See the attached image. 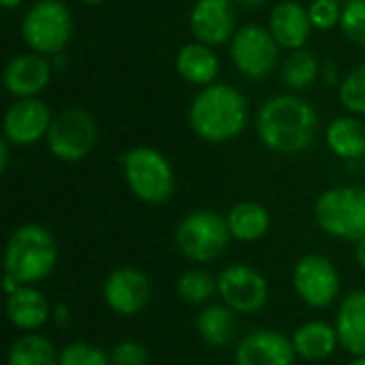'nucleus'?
<instances>
[{
	"label": "nucleus",
	"mask_w": 365,
	"mask_h": 365,
	"mask_svg": "<svg viewBox=\"0 0 365 365\" xmlns=\"http://www.w3.org/2000/svg\"><path fill=\"white\" fill-rule=\"evenodd\" d=\"M319 130L317 109L295 94L267 98L257 113V133L261 143L282 156L306 152Z\"/></svg>",
	"instance_id": "1"
},
{
	"label": "nucleus",
	"mask_w": 365,
	"mask_h": 365,
	"mask_svg": "<svg viewBox=\"0 0 365 365\" xmlns=\"http://www.w3.org/2000/svg\"><path fill=\"white\" fill-rule=\"evenodd\" d=\"M248 124L246 96L229 83L201 88L188 107V126L205 143H227Z\"/></svg>",
	"instance_id": "2"
},
{
	"label": "nucleus",
	"mask_w": 365,
	"mask_h": 365,
	"mask_svg": "<svg viewBox=\"0 0 365 365\" xmlns=\"http://www.w3.org/2000/svg\"><path fill=\"white\" fill-rule=\"evenodd\" d=\"M58 265V244L49 229L36 222L17 227L4 246V274L21 287H36L47 280Z\"/></svg>",
	"instance_id": "3"
},
{
	"label": "nucleus",
	"mask_w": 365,
	"mask_h": 365,
	"mask_svg": "<svg viewBox=\"0 0 365 365\" xmlns=\"http://www.w3.org/2000/svg\"><path fill=\"white\" fill-rule=\"evenodd\" d=\"M122 171L135 199L148 205H163L175 192V171L169 158L150 145H137L122 156Z\"/></svg>",
	"instance_id": "4"
},
{
	"label": "nucleus",
	"mask_w": 365,
	"mask_h": 365,
	"mask_svg": "<svg viewBox=\"0 0 365 365\" xmlns=\"http://www.w3.org/2000/svg\"><path fill=\"white\" fill-rule=\"evenodd\" d=\"M231 231L227 225V216L214 210H195L186 214L175 227V246L184 259L205 265L220 259L229 244Z\"/></svg>",
	"instance_id": "5"
},
{
	"label": "nucleus",
	"mask_w": 365,
	"mask_h": 365,
	"mask_svg": "<svg viewBox=\"0 0 365 365\" xmlns=\"http://www.w3.org/2000/svg\"><path fill=\"white\" fill-rule=\"evenodd\" d=\"M317 227L336 240H365V186H334L314 203Z\"/></svg>",
	"instance_id": "6"
},
{
	"label": "nucleus",
	"mask_w": 365,
	"mask_h": 365,
	"mask_svg": "<svg viewBox=\"0 0 365 365\" xmlns=\"http://www.w3.org/2000/svg\"><path fill=\"white\" fill-rule=\"evenodd\" d=\"M21 36L34 53H60L73 36L71 9L60 0L34 2L21 19Z\"/></svg>",
	"instance_id": "7"
},
{
	"label": "nucleus",
	"mask_w": 365,
	"mask_h": 365,
	"mask_svg": "<svg viewBox=\"0 0 365 365\" xmlns=\"http://www.w3.org/2000/svg\"><path fill=\"white\" fill-rule=\"evenodd\" d=\"M96 122L94 118L79 107L64 109L53 115L49 133L45 137L49 152L62 163L83 160L96 143Z\"/></svg>",
	"instance_id": "8"
},
{
	"label": "nucleus",
	"mask_w": 365,
	"mask_h": 365,
	"mask_svg": "<svg viewBox=\"0 0 365 365\" xmlns=\"http://www.w3.org/2000/svg\"><path fill=\"white\" fill-rule=\"evenodd\" d=\"M278 49L280 45L272 36L269 28L248 24L233 34L229 53L240 75L259 81L274 73L278 64Z\"/></svg>",
	"instance_id": "9"
},
{
	"label": "nucleus",
	"mask_w": 365,
	"mask_h": 365,
	"mask_svg": "<svg viewBox=\"0 0 365 365\" xmlns=\"http://www.w3.org/2000/svg\"><path fill=\"white\" fill-rule=\"evenodd\" d=\"M297 297L312 310H325L340 297L342 280L338 267L323 255H304L291 274Z\"/></svg>",
	"instance_id": "10"
},
{
	"label": "nucleus",
	"mask_w": 365,
	"mask_h": 365,
	"mask_svg": "<svg viewBox=\"0 0 365 365\" xmlns=\"http://www.w3.org/2000/svg\"><path fill=\"white\" fill-rule=\"evenodd\" d=\"M216 280H218V297L235 314H244V317L257 314L267 306L269 282L259 269L246 263H233L227 265L216 276Z\"/></svg>",
	"instance_id": "11"
},
{
	"label": "nucleus",
	"mask_w": 365,
	"mask_h": 365,
	"mask_svg": "<svg viewBox=\"0 0 365 365\" xmlns=\"http://www.w3.org/2000/svg\"><path fill=\"white\" fill-rule=\"evenodd\" d=\"M152 299V280L145 272L122 265L115 267L103 282V302L105 306L122 317L133 319L141 314Z\"/></svg>",
	"instance_id": "12"
},
{
	"label": "nucleus",
	"mask_w": 365,
	"mask_h": 365,
	"mask_svg": "<svg viewBox=\"0 0 365 365\" xmlns=\"http://www.w3.org/2000/svg\"><path fill=\"white\" fill-rule=\"evenodd\" d=\"M51 122H53V115L45 101H38L36 96L17 98L4 111L2 133L11 145L28 148L47 137Z\"/></svg>",
	"instance_id": "13"
},
{
	"label": "nucleus",
	"mask_w": 365,
	"mask_h": 365,
	"mask_svg": "<svg viewBox=\"0 0 365 365\" xmlns=\"http://www.w3.org/2000/svg\"><path fill=\"white\" fill-rule=\"evenodd\" d=\"M188 26L192 36L210 47H218L237 32L233 0H197L190 9Z\"/></svg>",
	"instance_id": "14"
},
{
	"label": "nucleus",
	"mask_w": 365,
	"mask_h": 365,
	"mask_svg": "<svg viewBox=\"0 0 365 365\" xmlns=\"http://www.w3.org/2000/svg\"><path fill=\"white\" fill-rule=\"evenodd\" d=\"M235 365H295L297 353L291 338L274 329L246 334L235 346Z\"/></svg>",
	"instance_id": "15"
},
{
	"label": "nucleus",
	"mask_w": 365,
	"mask_h": 365,
	"mask_svg": "<svg viewBox=\"0 0 365 365\" xmlns=\"http://www.w3.org/2000/svg\"><path fill=\"white\" fill-rule=\"evenodd\" d=\"M51 79V64L45 56L28 51L9 60L4 68V88L15 98H34L47 88Z\"/></svg>",
	"instance_id": "16"
},
{
	"label": "nucleus",
	"mask_w": 365,
	"mask_h": 365,
	"mask_svg": "<svg viewBox=\"0 0 365 365\" xmlns=\"http://www.w3.org/2000/svg\"><path fill=\"white\" fill-rule=\"evenodd\" d=\"M267 28H269L272 36L276 38V43L289 51L304 49V45L308 43V38L314 30L310 24L308 9L293 0H284L272 9Z\"/></svg>",
	"instance_id": "17"
},
{
	"label": "nucleus",
	"mask_w": 365,
	"mask_h": 365,
	"mask_svg": "<svg viewBox=\"0 0 365 365\" xmlns=\"http://www.w3.org/2000/svg\"><path fill=\"white\" fill-rule=\"evenodd\" d=\"M4 310L9 323L24 334H34L43 329L53 314L47 297L36 287H19L13 295H6Z\"/></svg>",
	"instance_id": "18"
},
{
	"label": "nucleus",
	"mask_w": 365,
	"mask_h": 365,
	"mask_svg": "<svg viewBox=\"0 0 365 365\" xmlns=\"http://www.w3.org/2000/svg\"><path fill=\"white\" fill-rule=\"evenodd\" d=\"M336 331L340 349L353 357L365 355V291H353L342 297L336 312Z\"/></svg>",
	"instance_id": "19"
},
{
	"label": "nucleus",
	"mask_w": 365,
	"mask_h": 365,
	"mask_svg": "<svg viewBox=\"0 0 365 365\" xmlns=\"http://www.w3.org/2000/svg\"><path fill=\"white\" fill-rule=\"evenodd\" d=\"M175 68L184 81L199 86V88H207V86L216 83V77L220 71V60L210 45L192 41V43H186L180 47V51L175 56Z\"/></svg>",
	"instance_id": "20"
},
{
	"label": "nucleus",
	"mask_w": 365,
	"mask_h": 365,
	"mask_svg": "<svg viewBox=\"0 0 365 365\" xmlns=\"http://www.w3.org/2000/svg\"><path fill=\"white\" fill-rule=\"evenodd\" d=\"M291 342H293L297 357L306 359V361L329 359L340 349L336 325L325 323V321H308V323L299 325L293 331Z\"/></svg>",
	"instance_id": "21"
},
{
	"label": "nucleus",
	"mask_w": 365,
	"mask_h": 365,
	"mask_svg": "<svg viewBox=\"0 0 365 365\" xmlns=\"http://www.w3.org/2000/svg\"><path fill=\"white\" fill-rule=\"evenodd\" d=\"M227 225L233 240L250 244L267 235L272 227V216L267 207L257 201H240L227 212Z\"/></svg>",
	"instance_id": "22"
},
{
	"label": "nucleus",
	"mask_w": 365,
	"mask_h": 365,
	"mask_svg": "<svg viewBox=\"0 0 365 365\" xmlns=\"http://www.w3.org/2000/svg\"><path fill=\"white\" fill-rule=\"evenodd\" d=\"M235 327H237V314L225 304L203 306L195 321V329L199 338L214 349H222L231 344V340L235 338Z\"/></svg>",
	"instance_id": "23"
},
{
	"label": "nucleus",
	"mask_w": 365,
	"mask_h": 365,
	"mask_svg": "<svg viewBox=\"0 0 365 365\" xmlns=\"http://www.w3.org/2000/svg\"><path fill=\"white\" fill-rule=\"evenodd\" d=\"M325 143L334 156L342 160H359L365 156V126L353 115H342L329 122Z\"/></svg>",
	"instance_id": "24"
},
{
	"label": "nucleus",
	"mask_w": 365,
	"mask_h": 365,
	"mask_svg": "<svg viewBox=\"0 0 365 365\" xmlns=\"http://www.w3.org/2000/svg\"><path fill=\"white\" fill-rule=\"evenodd\" d=\"M6 365H60V351L38 331L21 334L9 349Z\"/></svg>",
	"instance_id": "25"
},
{
	"label": "nucleus",
	"mask_w": 365,
	"mask_h": 365,
	"mask_svg": "<svg viewBox=\"0 0 365 365\" xmlns=\"http://www.w3.org/2000/svg\"><path fill=\"white\" fill-rule=\"evenodd\" d=\"M178 297L188 306H207L218 295V280L203 267L186 269L175 284Z\"/></svg>",
	"instance_id": "26"
},
{
	"label": "nucleus",
	"mask_w": 365,
	"mask_h": 365,
	"mask_svg": "<svg viewBox=\"0 0 365 365\" xmlns=\"http://www.w3.org/2000/svg\"><path fill=\"white\" fill-rule=\"evenodd\" d=\"M321 75V62L308 49H295L282 64V81L291 90H308Z\"/></svg>",
	"instance_id": "27"
},
{
	"label": "nucleus",
	"mask_w": 365,
	"mask_h": 365,
	"mask_svg": "<svg viewBox=\"0 0 365 365\" xmlns=\"http://www.w3.org/2000/svg\"><path fill=\"white\" fill-rule=\"evenodd\" d=\"M340 101L355 115H365V62L355 66L340 83Z\"/></svg>",
	"instance_id": "28"
},
{
	"label": "nucleus",
	"mask_w": 365,
	"mask_h": 365,
	"mask_svg": "<svg viewBox=\"0 0 365 365\" xmlns=\"http://www.w3.org/2000/svg\"><path fill=\"white\" fill-rule=\"evenodd\" d=\"M60 365H111V355L92 342H71L60 351Z\"/></svg>",
	"instance_id": "29"
},
{
	"label": "nucleus",
	"mask_w": 365,
	"mask_h": 365,
	"mask_svg": "<svg viewBox=\"0 0 365 365\" xmlns=\"http://www.w3.org/2000/svg\"><path fill=\"white\" fill-rule=\"evenodd\" d=\"M340 28L344 36L357 45H365V0H346L342 6Z\"/></svg>",
	"instance_id": "30"
},
{
	"label": "nucleus",
	"mask_w": 365,
	"mask_h": 365,
	"mask_svg": "<svg viewBox=\"0 0 365 365\" xmlns=\"http://www.w3.org/2000/svg\"><path fill=\"white\" fill-rule=\"evenodd\" d=\"M342 2L340 0H312L308 6L310 24L314 30H331L340 26L342 19Z\"/></svg>",
	"instance_id": "31"
},
{
	"label": "nucleus",
	"mask_w": 365,
	"mask_h": 365,
	"mask_svg": "<svg viewBox=\"0 0 365 365\" xmlns=\"http://www.w3.org/2000/svg\"><path fill=\"white\" fill-rule=\"evenodd\" d=\"M111 365H148L150 353L137 340H120L111 349Z\"/></svg>",
	"instance_id": "32"
},
{
	"label": "nucleus",
	"mask_w": 365,
	"mask_h": 365,
	"mask_svg": "<svg viewBox=\"0 0 365 365\" xmlns=\"http://www.w3.org/2000/svg\"><path fill=\"white\" fill-rule=\"evenodd\" d=\"M51 321H53L58 327H68V323H71V310H68V306H66V304H58V306H53Z\"/></svg>",
	"instance_id": "33"
},
{
	"label": "nucleus",
	"mask_w": 365,
	"mask_h": 365,
	"mask_svg": "<svg viewBox=\"0 0 365 365\" xmlns=\"http://www.w3.org/2000/svg\"><path fill=\"white\" fill-rule=\"evenodd\" d=\"M355 261H357V265L365 272V240L355 242Z\"/></svg>",
	"instance_id": "34"
},
{
	"label": "nucleus",
	"mask_w": 365,
	"mask_h": 365,
	"mask_svg": "<svg viewBox=\"0 0 365 365\" xmlns=\"http://www.w3.org/2000/svg\"><path fill=\"white\" fill-rule=\"evenodd\" d=\"M6 165H9V141L2 139L0 141V171L2 173L6 171Z\"/></svg>",
	"instance_id": "35"
},
{
	"label": "nucleus",
	"mask_w": 365,
	"mask_h": 365,
	"mask_svg": "<svg viewBox=\"0 0 365 365\" xmlns=\"http://www.w3.org/2000/svg\"><path fill=\"white\" fill-rule=\"evenodd\" d=\"M237 6H244V9H259V6H263L267 0H233Z\"/></svg>",
	"instance_id": "36"
},
{
	"label": "nucleus",
	"mask_w": 365,
	"mask_h": 365,
	"mask_svg": "<svg viewBox=\"0 0 365 365\" xmlns=\"http://www.w3.org/2000/svg\"><path fill=\"white\" fill-rule=\"evenodd\" d=\"M325 71H327V73H325V75H327L325 79H327L329 83H336V77H334V75H336V66H334V64L329 62V64L325 66Z\"/></svg>",
	"instance_id": "37"
},
{
	"label": "nucleus",
	"mask_w": 365,
	"mask_h": 365,
	"mask_svg": "<svg viewBox=\"0 0 365 365\" xmlns=\"http://www.w3.org/2000/svg\"><path fill=\"white\" fill-rule=\"evenodd\" d=\"M2 2V6L4 9H15V6H19L21 4V0H0Z\"/></svg>",
	"instance_id": "38"
},
{
	"label": "nucleus",
	"mask_w": 365,
	"mask_h": 365,
	"mask_svg": "<svg viewBox=\"0 0 365 365\" xmlns=\"http://www.w3.org/2000/svg\"><path fill=\"white\" fill-rule=\"evenodd\" d=\"M346 365H365V355L364 357H353Z\"/></svg>",
	"instance_id": "39"
},
{
	"label": "nucleus",
	"mask_w": 365,
	"mask_h": 365,
	"mask_svg": "<svg viewBox=\"0 0 365 365\" xmlns=\"http://www.w3.org/2000/svg\"><path fill=\"white\" fill-rule=\"evenodd\" d=\"M81 2H86V4H101V2H105V0H81Z\"/></svg>",
	"instance_id": "40"
},
{
	"label": "nucleus",
	"mask_w": 365,
	"mask_h": 365,
	"mask_svg": "<svg viewBox=\"0 0 365 365\" xmlns=\"http://www.w3.org/2000/svg\"><path fill=\"white\" fill-rule=\"evenodd\" d=\"M340 2H346V0H340Z\"/></svg>",
	"instance_id": "41"
}]
</instances>
